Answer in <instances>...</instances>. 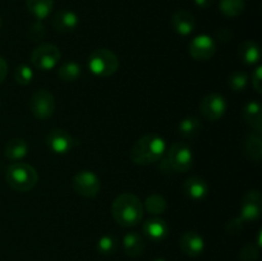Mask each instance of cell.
Here are the masks:
<instances>
[{
  "label": "cell",
  "mask_w": 262,
  "mask_h": 261,
  "mask_svg": "<svg viewBox=\"0 0 262 261\" xmlns=\"http://www.w3.org/2000/svg\"><path fill=\"white\" fill-rule=\"evenodd\" d=\"M165 140L161 136L150 133L136 141L129 153V158L136 165L147 166L160 161L165 155Z\"/></svg>",
  "instance_id": "obj_1"
},
{
  "label": "cell",
  "mask_w": 262,
  "mask_h": 261,
  "mask_svg": "<svg viewBox=\"0 0 262 261\" xmlns=\"http://www.w3.org/2000/svg\"><path fill=\"white\" fill-rule=\"evenodd\" d=\"M143 204L136 194L125 192L115 197L112 204V215L115 222L124 228L136 227L142 220Z\"/></svg>",
  "instance_id": "obj_2"
},
{
  "label": "cell",
  "mask_w": 262,
  "mask_h": 261,
  "mask_svg": "<svg viewBox=\"0 0 262 261\" xmlns=\"http://www.w3.org/2000/svg\"><path fill=\"white\" fill-rule=\"evenodd\" d=\"M5 182L13 191L28 192L35 188L37 184L38 174L30 164L15 161L7 168Z\"/></svg>",
  "instance_id": "obj_3"
},
{
  "label": "cell",
  "mask_w": 262,
  "mask_h": 261,
  "mask_svg": "<svg viewBox=\"0 0 262 261\" xmlns=\"http://www.w3.org/2000/svg\"><path fill=\"white\" fill-rule=\"evenodd\" d=\"M165 153L166 155L163 164H165L166 171L173 170L176 173H187L191 170L193 165V151L187 143H173Z\"/></svg>",
  "instance_id": "obj_4"
},
{
  "label": "cell",
  "mask_w": 262,
  "mask_h": 261,
  "mask_svg": "<svg viewBox=\"0 0 262 261\" xmlns=\"http://www.w3.org/2000/svg\"><path fill=\"white\" fill-rule=\"evenodd\" d=\"M90 72L97 77H110L119 68V59L109 49H96L87 60Z\"/></svg>",
  "instance_id": "obj_5"
},
{
  "label": "cell",
  "mask_w": 262,
  "mask_h": 261,
  "mask_svg": "<svg viewBox=\"0 0 262 261\" xmlns=\"http://www.w3.org/2000/svg\"><path fill=\"white\" fill-rule=\"evenodd\" d=\"M61 58L60 49L54 44H41L32 50L31 61L38 71H51L56 67Z\"/></svg>",
  "instance_id": "obj_6"
},
{
  "label": "cell",
  "mask_w": 262,
  "mask_h": 261,
  "mask_svg": "<svg viewBox=\"0 0 262 261\" xmlns=\"http://www.w3.org/2000/svg\"><path fill=\"white\" fill-rule=\"evenodd\" d=\"M55 97L49 90L41 89L33 92L30 100V110L40 120L49 119L55 112Z\"/></svg>",
  "instance_id": "obj_7"
},
{
  "label": "cell",
  "mask_w": 262,
  "mask_h": 261,
  "mask_svg": "<svg viewBox=\"0 0 262 261\" xmlns=\"http://www.w3.org/2000/svg\"><path fill=\"white\" fill-rule=\"evenodd\" d=\"M72 187L74 192L82 197L92 199L97 196L101 189L100 178L91 170H79L72 179Z\"/></svg>",
  "instance_id": "obj_8"
},
{
  "label": "cell",
  "mask_w": 262,
  "mask_h": 261,
  "mask_svg": "<svg viewBox=\"0 0 262 261\" xmlns=\"http://www.w3.org/2000/svg\"><path fill=\"white\" fill-rule=\"evenodd\" d=\"M227 100L220 94H209L201 100L200 112L206 120L215 122L219 120L227 112Z\"/></svg>",
  "instance_id": "obj_9"
},
{
  "label": "cell",
  "mask_w": 262,
  "mask_h": 261,
  "mask_svg": "<svg viewBox=\"0 0 262 261\" xmlns=\"http://www.w3.org/2000/svg\"><path fill=\"white\" fill-rule=\"evenodd\" d=\"M239 212V217L243 223L255 222L261 216L262 194L258 189H251L243 196Z\"/></svg>",
  "instance_id": "obj_10"
},
{
  "label": "cell",
  "mask_w": 262,
  "mask_h": 261,
  "mask_svg": "<svg viewBox=\"0 0 262 261\" xmlns=\"http://www.w3.org/2000/svg\"><path fill=\"white\" fill-rule=\"evenodd\" d=\"M188 51L194 60H210L215 55L216 44L209 35H199L192 38L188 45Z\"/></svg>",
  "instance_id": "obj_11"
},
{
  "label": "cell",
  "mask_w": 262,
  "mask_h": 261,
  "mask_svg": "<svg viewBox=\"0 0 262 261\" xmlns=\"http://www.w3.org/2000/svg\"><path fill=\"white\" fill-rule=\"evenodd\" d=\"M46 146L51 153L64 155L73 148L74 138L66 129L55 128V129H51L46 136Z\"/></svg>",
  "instance_id": "obj_12"
},
{
  "label": "cell",
  "mask_w": 262,
  "mask_h": 261,
  "mask_svg": "<svg viewBox=\"0 0 262 261\" xmlns=\"http://www.w3.org/2000/svg\"><path fill=\"white\" fill-rule=\"evenodd\" d=\"M179 247H181L182 252L186 253L189 257H199L205 250V241L199 233L189 230V232L182 234L181 240H179Z\"/></svg>",
  "instance_id": "obj_13"
},
{
  "label": "cell",
  "mask_w": 262,
  "mask_h": 261,
  "mask_svg": "<svg viewBox=\"0 0 262 261\" xmlns=\"http://www.w3.org/2000/svg\"><path fill=\"white\" fill-rule=\"evenodd\" d=\"M143 233L147 238H150L154 242H160V241L165 240L168 237L170 228H169L168 223L160 217H151V219L146 220L143 223L142 227Z\"/></svg>",
  "instance_id": "obj_14"
},
{
  "label": "cell",
  "mask_w": 262,
  "mask_h": 261,
  "mask_svg": "<svg viewBox=\"0 0 262 261\" xmlns=\"http://www.w3.org/2000/svg\"><path fill=\"white\" fill-rule=\"evenodd\" d=\"M183 191L188 199L200 201L207 197L210 192V186L204 178L200 177H189L183 184Z\"/></svg>",
  "instance_id": "obj_15"
},
{
  "label": "cell",
  "mask_w": 262,
  "mask_h": 261,
  "mask_svg": "<svg viewBox=\"0 0 262 261\" xmlns=\"http://www.w3.org/2000/svg\"><path fill=\"white\" fill-rule=\"evenodd\" d=\"M171 26L178 35L188 36L196 28V19L192 13L187 10H178L171 17Z\"/></svg>",
  "instance_id": "obj_16"
},
{
  "label": "cell",
  "mask_w": 262,
  "mask_h": 261,
  "mask_svg": "<svg viewBox=\"0 0 262 261\" xmlns=\"http://www.w3.org/2000/svg\"><path fill=\"white\" fill-rule=\"evenodd\" d=\"M51 25H53V27L58 32H72V31H74L78 27L79 18L72 10H60V12H58L54 15L53 20H51Z\"/></svg>",
  "instance_id": "obj_17"
},
{
  "label": "cell",
  "mask_w": 262,
  "mask_h": 261,
  "mask_svg": "<svg viewBox=\"0 0 262 261\" xmlns=\"http://www.w3.org/2000/svg\"><path fill=\"white\" fill-rule=\"evenodd\" d=\"M242 117L245 122L256 132L262 130V109L257 101H248L242 109Z\"/></svg>",
  "instance_id": "obj_18"
},
{
  "label": "cell",
  "mask_w": 262,
  "mask_h": 261,
  "mask_svg": "<svg viewBox=\"0 0 262 261\" xmlns=\"http://www.w3.org/2000/svg\"><path fill=\"white\" fill-rule=\"evenodd\" d=\"M123 248L129 257H138L145 252L146 242L141 234L137 232H129L123 238Z\"/></svg>",
  "instance_id": "obj_19"
},
{
  "label": "cell",
  "mask_w": 262,
  "mask_h": 261,
  "mask_svg": "<svg viewBox=\"0 0 262 261\" xmlns=\"http://www.w3.org/2000/svg\"><path fill=\"white\" fill-rule=\"evenodd\" d=\"M238 55L241 60L247 66H255L258 64L261 60V50L260 46L252 40L243 41L238 49Z\"/></svg>",
  "instance_id": "obj_20"
},
{
  "label": "cell",
  "mask_w": 262,
  "mask_h": 261,
  "mask_svg": "<svg viewBox=\"0 0 262 261\" xmlns=\"http://www.w3.org/2000/svg\"><path fill=\"white\" fill-rule=\"evenodd\" d=\"M243 148H245V154L248 158L252 159V160L255 161H260L262 158L261 132L252 130V132L246 137L245 142H243Z\"/></svg>",
  "instance_id": "obj_21"
},
{
  "label": "cell",
  "mask_w": 262,
  "mask_h": 261,
  "mask_svg": "<svg viewBox=\"0 0 262 261\" xmlns=\"http://www.w3.org/2000/svg\"><path fill=\"white\" fill-rule=\"evenodd\" d=\"M28 154V145L23 138H12L7 142L4 148V155L9 160H22Z\"/></svg>",
  "instance_id": "obj_22"
},
{
  "label": "cell",
  "mask_w": 262,
  "mask_h": 261,
  "mask_svg": "<svg viewBox=\"0 0 262 261\" xmlns=\"http://www.w3.org/2000/svg\"><path fill=\"white\" fill-rule=\"evenodd\" d=\"M26 7L32 17L42 20L53 12L54 0H26Z\"/></svg>",
  "instance_id": "obj_23"
},
{
  "label": "cell",
  "mask_w": 262,
  "mask_h": 261,
  "mask_svg": "<svg viewBox=\"0 0 262 261\" xmlns=\"http://www.w3.org/2000/svg\"><path fill=\"white\" fill-rule=\"evenodd\" d=\"M202 129V123L200 122L199 118L189 115V117L183 118L178 124V132L186 140L193 138L201 132Z\"/></svg>",
  "instance_id": "obj_24"
},
{
  "label": "cell",
  "mask_w": 262,
  "mask_h": 261,
  "mask_svg": "<svg viewBox=\"0 0 262 261\" xmlns=\"http://www.w3.org/2000/svg\"><path fill=\"white\" fill-rule=\"evenodd\" d=\"M82 67L76 61H67L58 69V76L64 82H74L81 77Z\"/></svg>",
  "instance_id": "obj_25"
},
{
  "label": "cell",
  "mask_w": 262,
  "mask_h": 261,
  "mask_svg": "<svg viewBox=\"0 0 262 261\" xmlns=\"http://www.w3.org/2000/svg\"><path fill=\"white\" fill-rule=\"evenodd\" d=\"M245 0H220L219 9L225 17L235 18L245 10Z\"/></svg>",
  "instance_id": "obj_26"
},
{
  "label": "cell",
  "mask_w": 262,
  "mask_h": 261,
  "mask_svg": "<svg viewBox=\"0 0 262 261\" xmlns=\"http://www.w3.org/2000/svg\"><path fill=\"white\" fill-rule=\"evenodd\" d=\"M166 200L159 193L150 194L143 204V209L152 215H161L166 210Z\"/></svg>",
  "instance_id": "obj_27"
},
{
  "label": "cell",
  "mask_w": 262,
  "mask_h": 261,
  "mask_svg": "<svg viewBox=\"0 0 262 261\" xmlns=\"http://www.w3.org/2000/svg\"><path fill=\"white\" fill-rule=\"evenodd\" d=\"M118 240L112 234H105L97 241V251L104 256H110L117 252Z\"/></svg>",
  "instance_id": "obj_28"
},
{
  "label": "cell",
  "mask_w": 262,
  "mask_h": 261,
  "mask_svg": "<svg viewBox=\"0 0 262 261\" xmlns=\"http://www.w3.org/2000/svg\"><path fill=\"white\" fill-rule=\"evenodd\" d=\"M247 84H248V77L247 74L242 71L233 72V73L229 76V79H228V86L235 92L245 91Z\"/></svg>",
  "instance_id": "obj_29"
},
{
  "label": "cell",
  "mask_w": 262,
  "mask_h": 261,
  "mask_svg": "<svg viewBox=\"0 0 262 261\" xmlns=\"http://www.w3.org/2000/svg\"><path fill=\"white\" fill-rule=\"evenodd\" d=\"M14 79L20 86H27L33 79V71L27 64H20L14 71Z\"/></svg>",
  "instance_id": "obj_30"
},
{
  "label": "cell",
  "mask_w": 262,
  "mask_h": 261,
  "mask_svg": "<svg viewBox=\"0 0 262 261\" xmlns=\"http://www.w3.org/2000/svg\"><path fill=\"white\" fill-rule=\"evenodd\" d=\"M46 36V27L42 22L40 20H36L28 28V37H30L31 41H35V42H38V41L43 40Z\"/></svg>",
  "instance_id": "obj_31"
},
{
  "label": "cell",
  "mask_w": 262,
  "mask_h": 261,
  "mask_svg": "<svg viewBox=\"0 0 262 261\" xmlns=\"http://www.w3.org/2000/svg\"><path fill=\"white\" fill-rule=\"evenodd\" d=\"M260 253V247L255 246L253 243H247L242 247L239 257L242 261H256Z\"/></svg>",
  "instance_id": "obj_32"
},
{
  "label": "cell",
  "mask_w": 262,
  "mask_h": 261,
  "mask_svg": "<svg viewBox=\"0 0 262 261\" xmlns=\"http://www.w3.org/2000/svg\"><path fill=\"white\" fill-rule=\"evenodd\" d=\"M251 79H252V86L256 90V92L262 94V67L260 64L253 69L252 74H251Z\"/></svg>",
  "instance_id": "obj_33"
},
{
  "label": "cell",
  "mask_w": 262,
  "mask_h": 261,
  "mask_svg": "<svg viewBox=\"0 0 262 261\" xmlns=\"http://www.w3.org/2000/svg\"><path fill=\"white\" fill-rule=\"evenodd\" d=\"M243 224H245V223H243V220L241 219L239 216L230 220L227 225V233L228 234H237V233H239L241 230H242Z\"/></svg>",
  "instance_id": "obj_34"
},
{
  "label": "cell",
  "mask_w": 262,
  "mask_h": 261,
  "mask_svg": "<svg viewBox=\"0 0 262 261\" xmlns=\"http://www.w3.org/2000/svg\"><path fill=\"white\" fill-rule=\"evenodd\" d=\"M7 74H8V63L5 61L4 58L0 56V83H3V82L5 81Z\"/></svg>",
  "instance_id": "obj_35"
},
{
  "label": "cell",
  "mask_w": 262,
  "mask_h": 261,
  "mask_svg": "<svg viewBox=\"0 0 262 261\" xmlns=\"http://www.w3.org/2000/svg\"><path fill=\"white\" fill-rule=\"evenodd\" d=\"M212 0H194V4L197 5V7L202 8V9H206V8H209L210 5H211Z\"/></svg>",
  "instance_id": "obj_36"
},
{
  "label": "cell",
  "mask_w": 262,
  "mask_h": 261,
  "mask_svg": "<svg viewBox=\"0 0 262 261\" xmlns=\"http://www.w3.org/2000/svg\"><path fill=\"white\" fill-rule=\"evenodd\" d=\"M154 261H166V260H165V258H163V257H158V258H155Z\"/></svg>",
  "instance_id": "obj_37"
},
{
  "label": "cell",
  "mask_w": 262,
  "mask_h": 261,
  "mask_svg": "<svg viewBox=\"0 0 262 261\" xmlns=\"http://www.w3.org/2000/svg\"><path fill=\"white\" fill-rule=\"evenodd\" d=\"M0 27H2V18H0Z\"/></svg>",
  "instance_id": "obj_38"
}]
</instances>
